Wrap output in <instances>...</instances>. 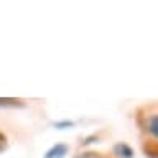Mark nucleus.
Masks as SVG:
<instances>
[{
	"label": "nucleus",
	"mask_w": 158,
	"mask_h": 158,
	"mask_svg": "<svg viewBox=\"0 0 158 158\" xmlns=\"http://www.w3.org/2000/svg\"><path fill=\"white\" fill-rule=\"evenodd\" d=\"M143 125V128L150 133V135H153V137H158V117H156V114H152L150 117L147 115V118H145V123H142Z\"/></svg>",
	"instance_id": "3"
},
{
	"label": "nucleus",
	"mask_w": 158,
	"mask_h": 158,
	"mask_svg": "<svg viewBox=\"0 0 158 158\" xmlns=\"http://www.w3.org/2000/svg\"><path fill=\"white\" fill-rule=\"evenodd\" d=\"M69 153V147L66 143H56L44 153L43 158H64Z\"/></svg>",
	"instance_id": "1"
},
{
	"label": "nucleus",
	"mask_w": 158,
	"mask_h": 158,
	"mask_svg": "<svg viewBox=\"0 0 158 158\" xmlns=\"http://www.w3.org/2000/svg\"><path fill=\"white\" fill-rule=\"evenodd\" d=\"M142 148H143V153H145L148 158H156L158 156V142H156V138H153V140H145Z\"/></svg>",
	"instance_id": "5"
},
{
	"label": "nucleus",
	"mask_w": 158,
	"mask_h": 158,
	"mask_svg": "<svg viewBox=\"0 0 158 158\" xmlns=\"http://www.w3.org/2000/svg\"><path fill=\"white\" fill-rule=\"evenodd\" d=\"M8 147V138L3 132H0V153H3Z\"/></svg>",
	"instance_id": "7"
},
{
	"label": "nucleus",
	"mask_w": 158,
	"mask_h": 158,
	"mask_svg": "<svg viewBox=\"0 0 158 158\" xmlns=\"http://www.w3.org/2000/svg\"><path fill=\"white\" fill-rule=\"evenodd\" d=\"M114 155H117L118 158H133L135 156V152L133 148L125 142H118L114 145Z\"/></svg>",
	"instance_id": "2"
},
{
	"label": "nucleus",
	"mask_w": 158,
	"mask_h": 158,
	"mask_svg": "<svg viewBox=\"0 0 158 158\" xmlns=\"http://www.w3.org/2000/svg\"><path fill=\"white\" fill-rule=\"evenodd\" d=\"M76 123L73 120H58V122H53V127L58 128V130H64V128H69V127H74Z\"/></svg>",
	"instance_id": "6"
},
{
	"label": "nucleus",
	"mask_w": 158,
	"mask_h": 158,
	"mask_svg": "<svg viewBox=\"0 0 158 158\" xmlns=\"http://www.w3.org/2000/svg\"><path fill=\"white\" fill-rule=\"evenodd\" d=\"M0 107H3V109H22V107H25V101L23 99H17V97H0Z\"/></svg>",
	"instance_id": "4"
}]
</instances>
